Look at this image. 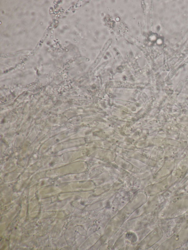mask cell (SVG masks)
<instances>
[{
	"label": "cell",
	"mask_w": 188,
	"mask_h": 250,
	"mask_svg": "<svg viewBox=\"0 0 188 250\" xmlns=\"http://www.w3.org/2000/svg\"><path fill=\"white\" fill-rule=\"evenodd\" d=\"M112 42V40L111 39H109V40L107 41V42L106 43V44H105L104 47H103L102 50H101L100 54H99L98 55V58H97L96 59V61L95 62L96 65L97 62L99 63L101 59H102L103 56H104L105 53L106 52L107 50L108 49L109 47L110 46Z\"/></svg>",
	"instance_id": "cell-1"
}]
</instances>
